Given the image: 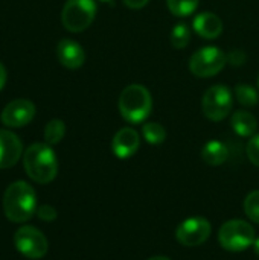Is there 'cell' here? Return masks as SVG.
<instances>
[{"label":"cell","instance_id":"obj_27","mask_svg":"<svg viewBox=\"0 0 259 260\" xmlns=\"http://www.w3.org/2000/svg\"><path fill=\"white\" fill-rule=\"evenodd\" d=\"M6 79H8V73H6V69H5V66L0 62V90L5 87V84H6Z\"/></svg>","mask_w":259,"mask_h":260},{"label":"cell","instance_id":"obj_14","mask_svg":"<svg viewBox=\"0 0 259 260\" xmlns=\"http://www.w3.org/2000/svg\"><path fill=\"white\" fill-rule=\"evenodd\" d=\"M194 30L205 40H215L223 32V21L214 12H200L192 23Z\"/></svg>","mask_w":259,"mask_h":260},{"label":"cell","instance_id":"obj_23","mask_svg":"<svg viewBox=\"0 0 259 260\" xmlns=\"http://www.w3.org/2000/svg\"><path fill=\"white\" fill-rule=\"evenodd\" d=\"M246 152H247V157L252 161V165L259 168V133L249 140Z\"/></svg>","mask_w":259,"mask_h":260},{"label":"cell","instance_id":"obj_18","mask_svg":"<svg viewBox=\"0 0 259 260\" xmlns=\"http://www.w3.org/2000/svg\"><path fill=\"white\" fill-rule=\"evenodd\" d=\"M64 134H66V125L63 120L52 119L47 122V125L44 128V140L47 145H50V146L58 145L64 139Z\"/></svg>","mask_w":259,"mask_h":260},{"label":"cell","instance_id":"obj_9","mask_svg":"<svg viewBox=\"0 0 259 260\" xmlns=\"http://www.w3.org/2000/svg\"><path fill=\"white\" fill-rule=\"evenodd\" d=\"M211 222L206 218L194 216L183 221L176 230V239L183 247H198L211 236Z\"/></svg>","mask_w":259,"mask_h":260},{"label":"cell","instance_id":"obj_25","mask_svg":"<svg viewBox=\"0 0 259 260\" xmlns=\"http://www.w3.org/2000/svg\"><path fill=\"white\" fill-rule=\"evenodd\" d=\"M244 61H246V53L243 50H240V49H237V50H234V52H231L227 55V62H231L234 66H241Z\"/></svg>","mask_w":259,"mask_h":260},{"label":"cell","instance_id":"obj_17","mask_svg":"<svg viewBox=\"0 0 259 260\" xmlns=\"http://www.w3.org/2000/svg\"><path fill=\"white\" fill-rule=\"evenodd\" d=\"M259 90L250 84H238L234 90L237 101L247 108H253L259 104Z\"/></svg>","mask_w":259,"mask_h":260},{"label":"cell","instance_id":"obj_21","mask_svg":"<svg viewBox=\"0 0 259 260\" xmlns=\"http://www.w3.org/2000/svg\"><path fill=\"white\" fill-rule=\"evenodd\" d=\"M191 41V29L185 23H177L171 30V44L176 49H185Z\"/></svg>","mask_w":259,"mask_h":260},{"label":"cell","instance_id":"obj_31","mask_svg":"<svg viewBox=\"0 0 259 260\" xmlns=\"http://www.w3.org/2000/svg\"><path fill=\"white\" fill-rule=\"evenodd\" d=\"M258 90H259V76H258Z\"/></svg>","mask_w":259,"mask_h":260},{"label":"cell","instance_id":"obj_19","mask_svg":"<svg viewBox=\"0 0 259 260\" xmlns=\"http://www.w3.org/2000/svg\"><path fill=\"white\" fill-rule=\"evenodd\" d=\"M142 136L150 145H162L166 139V131L160 123L148 122L142 126Z\"/></svg>","mask_w":259,"mask_h":260},{"label":"cell","instance_id":"obj_8","mask_svg":"<svg viewBox=\"0 0 259 260\" xmlns=\"http://www.w3.org/2000/svg\"><path fill=\"white\" fill-rule=\"evenodd\" d=\"M14 244L18 253L27 259H41L46 256L49 244L46 236L35 227L23 225L14 235Z\"/></svg>","mask_w":259,"mask_h":260},{"label":"cell","instance_id":"obj_12","mask_svg":"<svg viewBox=\"0 0 259 260\" xmlns=\"http://www.w3.org/2000/svg\"><path fill=\"white\" fill-rule=\"evenodd\" d=\"M21 152V140L12 131L0 129V169H8L17 165Z\"/></svg>","mask_w":259,"mask_h":260},{"label":"cell","instance_id":"obj_4","mask_svg":"<svg viewBox=\"0 0 259 260\" xmlns=\"http://www.w3.org/2000/svg\"><path fill=\"white\" fill-rule=\"evenodd\" d=\"M255 229L243 219H231L224 222L218 232L220 245L234 253L244 251L255 244Z\"/></svg>","mask_w":259,"mask_h":260},{"label":"cell","instance_id":"obj_30","mask_svg":"<svg viewBox=\"0 0 259 260\" xmlns=\"http://www.w3.org/2000/svg\"><path fill=\"white\" fill-rule=\"evenodd\" d=\"M99 2H104V3H108V2H111V0H99Z\"/></svg>","mask_w":259,"mask_h":260},{"label":"cell","instance_id":"obj_20","mask_svg":"<svg viewBox=\"0 0 259 260\" xmlns=\"http://www.w3.org/2000/svg\"><path fill=\"white\" fill-rule=\"evenodd\" d=\"M168 9L176 17H188L195 12L198 0H166Z\"/></svg>","mask_w":259,"mask_h":260},{"label":"cell","instance_id":"obj_24","mask_svg":"<svg viewBox=\"0 0 259 260\" xmlns=\"http://www.w3.org/2000/svg\"><path fill=\"white\" fill-rule=\"evenodd\" d=\"M37 215H38V218H40L41 221H46V222H52V221H55L56 216H58L56 210H55L52 206H47V204L40 206L38 210H37Z\"/></svg>","mask_w":259,"mask_h":260},{"label":"cell","instance_id":"obj_15","mask_svg":"<svg viewBox=\"0 0 259 260\" xmlns=\"http://www.w3.org/2000/svg\"><path fill=\"white\" fill-rule=\"evenodd\" d=\"M232 129L240 136V137H253L258 131V120L256 117L246 111V110H238L232 114L231 119Z\"/></svg>","mask_w":259,"mask_h":260},{"label":"cell","instance_id":"obj_10","mask_svg":"<svg viewBox=\"0 0 259 260\" xmlns=\"http://www.w3.org/2000/svg\"><path fill=\"white\" fill-rule=\"evenodd\" d=\"M35 116V105L27 99H15L9 102L2 111V122L9 128H20L32 122Z\"/></svg>","mask_w":259,"mask_h":260},{"label":"cell","instance_id":"obj_1","mask_svg":"<svg viewBox=\"0 0 259 260\" xmlns=\"http://www.w3.org/2000/svg\"><path fill=\"white\" fill-rule=\"evenodd\" d=\"M37 209V195L31 184L26 181H15L5 190L3 195V212L5 216L12 222L29 221Z\"/></svg>","mask_w":259,"mask_h":260},{"label":"cell","instance_id":"obj_22","mask_svg":"<svg viewBox=\"0 0 259 260\" xmlns=\"http://www.w3.org/2000/svg\"><path fill=\"white\" fill-rule=\"evenodd\" d=\"M244 212L252 222L259 224V190H253L246 197Z\"/></svg>","mask_w":259,"mask_h":260},{"label":"cell","instance_id":"obj_28","mask_svg":"<svg viewBox=\"0 0 259 260\" xmlns=\"http://www.w3.org/2000/svg\"><path fill=\"white\" fill-rule=\"evenodd\" d=\"M253 248H255V253L259 256V238L255 239V244H253Z\"/></svg>","mask_w":259,"mask_h":260},{"label":"cell","instance_id":"obj_7","mask_svg":"<svg viewBox=\"0 0 259 260\" xmlns=\"http://www.w3.org/2000/svg\"><path fill=\"white\" fill-rule=\"evenodd\" d=\"M96 17L95 0H67L61 11L63 26L69 32L85 30Z\"/></svg>","mask_w":259,"mask_h":260},{"label":"cell","instance_id":"obj_26","mask_svg":"<svg viewBox=\"0 0 259 260\" xmlns=\"http://www.w3.org/2000/svg\"><path fill=\"white\" fill-rule=\"evenodd\" d=\"M124 5L130 9H142L143 6L148 5L150 0H122Z\"/></svg>","mask_w":259,"mask_h":260},{"label":"cell","instance_id":"obj_5","mask_svg":"<svg viewBox=\"0 0 259 260\" xmlns=\"http://www.w3.org/2000/svg\"><path fill=\"white\" fill-rule=\"evenodd\" d=\"M226 64L227 55L215 46H205L189 58V70L198 78H212L218 75Z\"/></svg>","mask_w":259,"mask_h":260},{"label":"cell","instance_id":"obj_2","mask_svg":"<svg viewBox=\"0 0 259 260\" xmlns=\"http://www.w3.org/2000/svg\"><path fill=\"white\" fill-rule=\"evenodd\" d=\"M24 171L38 184H47L55 180L58 174V160L47 143L31 145L23 157Z\"/></svg>","mask_w":259,"mask_h":260},{"label":"cell","instance_id":"obj_11","mask_svg":"<svg viewBox=\"0 0 259 260\" xmlns=\"http://www.w3.org/2000/svg\"><path fill=\"white\" fill-rule=\"evenodd\" d=\"M139 146L140 137L133 128H121L111 140V151L121 160L133 157L137 152Z\"/></svg>","mask_w":259,"mask_h":260},{"label":"cell","instance_id":"obj_3","mask_svg":"<svg viewBox=\"0 0 259 260\" xmlns=\"http://www.w3.org/2000/svg\"><path fill=\"white\" fill-rule=\"evenodd\" d=\"M118 107L121 116L128 123H140L151 114L153 98L142 84H130L122 90Z\"/></svg>","mask_w":259,"mask_h":260},{"label":"cell","instance_id":"obj_29","mask_svg":"<svg viewBox=\"0 0 259 260\" xmlns=\"http://www.w3.org/2000/svg\"><path fill=\"white\" fill-rule=\"evenodd\" d=\"M148 260H171L168 259V257H165V256H154V257H151V259Z\"/></svg>","mask_w":259,"mask_h":260},{"label":"cell","instance_id":"obj_6","mask_svg":"<svg viewBox=\"0 0 259 260\" xmlns=\"http://www.w3.org/2000/svg\"><path fill=\"white\" fill-rule=\"evenodd\" d=\"M232 107H234L232 91L224 84L212 85L203 94V99H202L203 114L212 122L224 120L231 114Z\"/></svg>","mask_w":259,"mask_h":260},{"label":"cell","instance_id":"obj_13","mask_svg":"<svg viewBox=\"0 0 259 260\" xmlns=\"http://www.w3.org/2000/svg\"><path fill=\"white\" fill-rule=\"evenodd\" d=\"M56 56H58V61L66 69H70V70L79 69L85 61V52H84L82 46L69 38H64L58 43Z\"/></svg>","mask_w":259,"mask_h":260},{"label":"cell","instance_id":"obj_16","mask_svg":"<svg viewBox=\"0 0 259 260\" xmlns=\"http://www.w3.org/2000/svg\"><path fill=\"white\" fill-rule=\"evenodd\" d=\"M202 158L209 166H220L227 161L229 158V149L227 146L220 140H211L208 142L202 149Z\"/></svg>","mask_w":259,"mask_h":260}]
</instances>
